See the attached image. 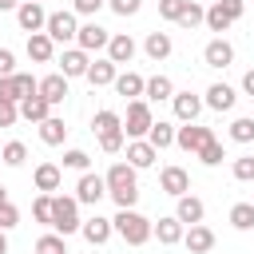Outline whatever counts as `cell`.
Here are the masks:
<instances>
[{
  "label": "cell",
  "instance_id": "1",
  "mask_svg": "<svg viewBox=\"0 0 254 254\" xmlns=\"http://www.w3.org/2000/svg\"><path fill=\"white\" fill-rule=\"evenodd\" d=\"M103 183H107V194L115 198V206H135L139 202V183H135V167L131 163H111Z\"/></svg>",
  "mask_w": 254,
  "mask_h": 254
},
{
  "label": "cell",
  "instance_id": "2",
  "mask_svg": "<svg viewBox=\"0 0 254 254\" xmlns=\"http://www.w3.org/2000/svg\"><path fill=\"white\" fill-rule=\"evenodd\" d=\"M111 226H115V234H119L127 246H147V242H151V218L139 214L135 206H119V214L111 218Z\"/></svg>",
  "mask_w": 254,
  "mask_h": 254
},
{
  "label": "cell",
  "instance_id": "3",
  "mask_svg": "<svg viewBox=\"0 0 254 254\" xmlns=\"http://www.w3.org/2000/svg\"><path fill=\"white\" fill-rule=\"evenodd\" d=\"M79 202H75V194H52V230L56 234H75L79 230Z\"/></svg>",
  "mask_w": 254,
  "mask_h": 254
},
{
  "label": "cell",
  "instance_id": "4",
  "mask_svg": "<svg viewBox=\"0 0 254 254\" xmlns=\"http://www.w3.org/2000/svg\"><path fill=\"white\" fill-rule=\"evenodd\" d=\"M242 12H246V0H214V4L206 8L202 24H206L210 32H226L234 20H242Z\"/></svg>",
  "mask_w": 254,
  "mask_h": 254
},
{
  "label": "cell",
  "instance_id": "5",
  "mask_svg": "<svg viewBox=\"0 0 254 254\" xmlns=\"http://www.w3.org/2000/svg\"><path fill=\"white\" fill-rule=\"evenodd\" d=\"M155 115H151V103L147 99H127V119H123V135L127 139H147Z\"/></svg>",
  "mask_w": 254,
  "mask_h": 254
},
{
  "label": "cell",
  "instance_id": "6",
  "mask_svg": "<svg viewBox=\"0 0 254 254\" xmlns=\"http://www.w3.org/2000/svg\"><path fill=\"white\" fill-rule=\"evenodd\" d=\"M210 139H214V131L202 127V123H183V127H175V147H183L187 155H198Z\"/></svg>",
  "mask_w": 254,
  "mask_h": 254
},
{
  "label": "cell",
  "instance_id": "7",
  "mask_svg": "<svg viewBox=\"0 0 254 254\" xmlns=\"http://www.w3.org/2000/svg\"><path fill=\"white\" fill-rule=\"evenodd\" d=\"M36 87H40V79H32L28 71H12V75H0V99H12V103H20V99L36 95Z\"/></svg>",
  "mask_w": 254,
  "mask_h": 254
},
{
  "label": "cell",
  "instance_id": "8",
  "mask_svg": "<svg viewBox=\"0 0 254 254\" xmlns=\"http://www.w3.org/2000/svg\"><path fill=\"white\" fill-rule=\"evenodd\" d=\"M44 32L52 36V44H67V40H75V32H79V24H75V12H48V24H44Z\"/></svg>",
  "mask_w": 254,
  "mask_h": 254
},
{
  "label": "cell",
  "instance_id": "9",
  "mask_svg": "<svg viewBox=\"0 0 254 254\" xmlns=\"http://www.w3.org/2000/svg\"><path fill=\"white\" fill-rule=\"evenodd\" d=\"M103 194H107V183H103V175H95V171H83V175H79V183H75V202H83V206H95Z\"/></svg>",
  "mask_w": 254,
  "mask_h": 254
},
{
  "label": "cell",
  "instance_id": "10",
  "mask_svg": "<svg viewBox=\"0 0 254 254\" xmlns=\"http://www.w3.org/2000/svg\"><path fill=\"white\" fill-rule=\"evenodd\" d=\"M107 40H111V32H107V28H99L95 20L79 24V32H75V48H83L87 56H91V52H103V48H107Z\"/></svg>",
  "mask_w": 254,
  "mask_h": 254
},
{
  "label": "cell",
  "instance_id": "11",
  "mask_svg": "<svg viewBox=\"0 0 254 254\" xmlns=\"http://www.w3.org/2000/svg\"><path fill=\"white\" fill-rule=\"evenodd\" d=\"M175 218H179L183 226H194V222H202V218H206V206H202V198H198V194H190V190H187V194H179V198H175Z\"/></svg>",
  "mask_w": 254,
  "mask_h": 254
},
{
  "label": "cell",
  "instance_id": "12",
  "mask_svg": "<svg viewBox=\"0 0 254 254\" xmlns=\"http://www.w3.org/2000/svg\"><path fill=\"white\" fill-rule=\"evenodd\" d=\"M16 24H20L24 32H44V24H48L44 4H36V0H20V8H16Z\"/></svg>",
  "mask_w": 254,
  "mask_h": 254
},
{
  "label": "cell",
  "instance_id": "13",
  "mask_svg": "<svg viewBox=\"0 0 254 254\" xmlns=\"http://www.w3.org/2000/svg\"><path fill=\"white\" fill-rule=\"evenodd\" d=\"M202 64H206V67H230V64H234V44L222 40V36H214V40L202 48Z\"/></svg>",
  "mask_w": 254,
  "mask_h": 254
},
{
  "label": "cell",
  "instance_id": "14",
  "mask_svg": "<svg viewBox=\"0 0 254 254\" xmlns=\"http://www.w3.org/2000/svg\"><path fill=\"white\" fill-rule=\"evenodd\" d=\"M234 103H238V91L230 83H210L202 95V107H210V111H234Z\"/></svg>",
  "mask_w": 254,
  "mask_h": 254
},
{
  "label": "cell",
  "instance_id": "15",
  "mask_svg": "<svg viewBox=\"0 0 254 254\" xmlns=\"http://www.w3.org/2000/svg\"><path fill=\"white\" fill-rule=\"evenodd\" d=\"M159 190L171 194V198H179V194L190 190V175H187L183 167H163V171H159Z\"/></svg>",
  "mask_w": 254,
  "mask_h": 254
},
{
  "label": "cell",
  "instance_id": "16",
  "mask_svg": "<svg viewBox=\"0 0 254 254\" xmlns=\"http://www.w3.org/2000/svg\"><path fill=\"white\" fill-rule=\"evenodd\" d=\"M183 246H187L190 254H210V250H214V230L202 226V222H194V226L183 230Z\"/></svg>",
  "mask_w": 254,
  "mask_h": 254
},
{
  "label": "cell",
  "instance_id": "17",
  "mask_svg": "<svg viewBox=\"0 0 254 254\" xmlns=\"http://www.w3.org/2000/svg\"><path fill=\"white\" fill-rule=\"evenodd\" d=\"M103 52H107V60H111V64L119 67V64H131L139 48H135V40H131L127 32H115V36L107 40V48H103Z\"/></svg>",
  "mask_w": 254,
  "mask_h": 254
},
{
  "label": "cell",
  "instance_id": "18",
  "mask_svg": "<svg viewBox=\"0 0 254 254\" xmlns=\"http://www.w3.org/2000/svg\"><path fill=\"white\" fill-rule=\"evenodd\" d=\"M171 107H175V119H179V123H194L198 111H202V99H198L194 91H175V95H171Z\"/></svg>",
  "mask_w": 254,
  "mask_h": 254
},
{
  "label": "cell",
  "instance_id": "19",
  "mask_svg": "<svg viewBox=\"0 0 254 254\" xmlns=\"http://www.w3.org/2000/svg\"><path fill=\"white\" fill-rule=\"evenodd\" d=\"M79 234H83L91 246H103V242L115 234V226H111V218H103V214H91V218H83V222H79Z\"/></svg>",
  "mask_w": 254,
  "mask_h": 254
},
{
  "label": "cell",
  "instance_id": "20",
  "mask_svg": "<svg viewBox=\"0 0 254 254\" xmlns=\"http://www.w3.org/2000/svg\"><path fill=\"white\" fill-rule=\"evenodd\" d=\"M28 60L32 64H52L56 60V44L48 32H28Z\"/></svg>",
  "mask_w": 254,
  "mask_h": 254
},
{
  "label": "cell",
  "instance_id": "21",
  "mask_svg": "<svg viewBox=\"0 0 254 254\" xmlns=\"http://www.w3.org/2000/svg\"><path fill=\"white\" fill-rule=\"evenodd\" d=\"M36 91H40L52 107H60V103L67 99V75H64V71H52V75H44V79H40V87H36Z\"/></svg>",
  "mask_w": 254,
  "mask_h": 254
},
{
  "label": "cell",
  "instance_id": "22",
  "mask_svg": "<svg viewBox=\"0 0 254 254\" xmlns=\"http://www.w3.org/2000/svg\"><path fill=\"white\" fill-rule=\"evenodd\" d=\"M183 222L175 218V214H167V218H159V222H151V238H159L163 246H179L183 242Z\"/></svg>",
  "mask_w": 254,
  "mask_h": 254
},
{
  "label": "cell",
  "instance_id": "23",
  "mask_svg": "<svg viewBox=\"0 0 254 254\" xmlns=\"http://www.w3.org/2000/svg\"><path fill=\"white\" fill-rule=\"evenodd\" d=\"M115 75H119V67L103 56V60H91V64H87V75H83V79H87L91 87H111V83H115Z\"/></svg>",
  "mask_w": 254,
  "mask_h": 254
},
{
  "label": "cell",
  "instance_id": "24",
  "mask_svg": "<svg viewBox=\"0 0 254 254\" xmlns=\"http://www.w3.org/2000/svg\"><path fill=\"white\" fill-rule=\"evenodd\" d=\"M155 159H159V151H155L147 139H131V143H127V163H131L135 171H147V167H155Z\"/></svg>",
  "mask_w": 254,
  "mask_h": 254
},
{
  "label": "cell",
  "instance_id": "25",
  "mask_svg": "<svg viewBox=\"0 0 254 254\" xmlns=\"http://www.w3.org/2000/svg\"><path fill=\"white\" fill-rule=\"evenodd\" d=\"M87 64H91V56H87L83 48H67V52L60 56V71H64L67 79H75V75H87Z\"/></svg>",
  "mask_w": 254,
  "mask_h": 254
},
{
  "label": "cell",
  "instance_id": "26",
  "mask_svg": "<svg viewBox=\"0 0 254 254\" xmlns=\"http://www.w3.org/2000/svg\"><path fill=\"white\" fill-rule=\"evenodd\" d=\"M52 115V103L36 91V95H28V99H20V119H28V123H44Z\"/></svg>",
  "mask_w": 254,
  "mask_h": 254
},
{
  "label": "cell",
  "instance_id": "27",
  "mask_svg": "<svg viewBox=\"0 0 254 254\" xmlns=\"http://www.w3.org/2000/svg\"><path fill=\"white\" fill-rule=\"evenodd\" d=\"M143 52L159 64V60H167L171 52H175V40L167 36V32H147V40H143Z\"/></svg>",
  "mask_w": 254,
  "mask_h": 254
},
{
  "label": "cell",
  "instance_id": "28",
  "mask_svg": "<svg viewBox=\"0 0 254 254\" xmlns=\"http://www.w3.org/2000/svg\"><path fill=\"white\" fill-rule=\"evenodd\" d=\"M143 83H147V79H143L139 71H119L111 87H115L123 99H143Z\"/></svg>",
  "mask_w": 254,
  "mask_h": 254
},
{
  "label": "cell",
  "instance_id": "29",
  "mask_svg": "<svg viewBox=\"0 0 254 254\" xmlns=\"http://www.w3.org/2000/svg\"><path fill=\"white\" fill-rule=\"evenodd\" d=\"M60 179H64V171H60L56 163H40V167H36V175H32V183H36V190H44V194H52V190H60Z\"/></svg>",
  "mask_w": 254,
  "mask_h": 254
},
{
  "label": "cell",
  "instance_id": "30",
  "mask_svg": "<svg viewBox=\"0 0 254 254\" xmlns=\"http://www.w3.org/2000/svg\"><path fill=\"white\" fill-rule=\"evenodd\" d=\"M36 127H40V139H44L48 147H60V143L67 139V123H64L60 115H48V119H44V123H36Z\"/></svg>",
  "mask_w": 254,
  "mask_h": 254
},
{
  "label": "cell",
  "instance_id": "31",
  "mask_svg": "<svg viewBox=\"0 0 254 254\" xmlns=\"http://www.w3.org/2000/svg\"><path fill=\"white\" fill-rule=\"evenodd\" d=\"M147 143H151L155 151H167V147H175V123H167V119H155V123H151V131H147Z\"/></svg>",
  "mask_w": 254,
  "mask_h": 254
},
{
  "label": "cell",
  "instance_id": "32",
  "mask_svg": "<svg viewBox=\"0 0 254 254\" xmlns=\"http://www.w3.org/2000/svg\"><path fill=\"white\" fill-rule=\"evenodd\" d=\"M175 95V83L167 79V75H151L147 83H143V99H151V103H163V99H171Z\"/></svg>",
  "mask_w": 254,
  "mask_h": 254
},
{
  "label": "cell",
  "instance_id": "33",
  "mask_svg": "<svg viewBox=\"0 0 254 254\" xmlns=\"http://www.w3.org/2000/svg\"><path fill=\"white\" fill-rule=\"evenodd\" d=\"M91 131H95V135H111V131H123V119H119L115 111H107V107H103V111H95V119H91Z\"/></svg>",
  "mask_w": 254,
  "mask_h": 254
},
{
  "label": "cell",
  "instance_id": "34",
  "mask_svg": "<svg viewBox=\"0 0 254 254\" xmlns=\"http://www.w3.org/2000/svg\"><path fill=\"white\" fill-rule=\"evenodd\" d=\"M230 226L234 230H254V202H234L230 206Z\"/></svg>",
  "mask_w": 254,
  "mask_h": 254
},
{
  "label": "cell",
  "instance_id": "35",
  "mask_svg": "<svg viewBox=\"0 0 254 254\" xmlns=\"http://www.w3.org/2000/svg\"><path fill=\"white\" fill-rule=\"evenodd\" d=\"M36 254H67V242H64V234H56V230L40 234V238H36Z\"/></svg>",
  "mask_w": 254,
  "mask_h": 254
},
{
  "label": "cell",
  "instance_id": "36",
  "mask_svg": "<svg viewBox=\"0 0 254 254\" xmlns=\"http://www.w3.org/2000/svg\"><path fill=\"white\" fill-rule=\"evenodd\" d=\"M24 159H28V147H24L20 139L4 143V151H0V163H4V167H24Z\"/></svg>",
  "mask_w": 254,
  "mask_h": 254
},
{
  "label": "cell",
  "instance_id": "37",
  "mask_svg": "<svg viewBox=\"0 0 254 254\" xmlns=\"http://www.w3.org/2000/svg\"><path fill=\"white\" fill-rule=\"evenodd\" d=\"M230 139H234V143H254V119H250V115H238V119L230 123Z\"/></svg>",
  "mask_w": 254,
  "mask_h": 254
},
{
  "label": "cell",
  "instance_id": "38",
  "mask_svg": "<svg viewBox=\"0 0 254 254\" xmlns=\"http://www.w3.org/2000/svg\"><path fill=\"white\" fill-rule=\"evenodd\" d=\"M202 16H206V8H198L194 0H187V8L179 12V20H175V24H179V28H198V24H202Z\"/></svg>",
  "mask_w": 254,
  "mask_h": 254
},
{
  "label": "cell",
  "instance_id": "39",
  "mask_svg": "<svg viewBox=\"0 0 254 254\" xmlns=\"http://www.w3.org/2000/svg\"><path fill=\"white\" fill-rule=\"evenodd\" d=\"M222 159H226V151H222V143H218V139H210V143L198 151V163H202V167H218Z\"/></svg>",
  "mask_w": 254,
  "mask_h": 254
},
{
  "label": "cell",
  "instance_id": "40",
  "mask_svg": "<svg viewBox=\"0 0 254 254\" xmlns=\"http://www.w3.org/2000/svg\"><path fill=\"white\" fill-rule=\"evenodd\" d=\"M230 175H234L238 183H254V155L234 159V163H230Z\"/></svg>",
  "mask_w": 254,
  "mask_h": 254
},
{
  "label": "cell",
  "instance_id": "41",
  "mask_svg": "<svg viewBox=\"0 0 254 254\" xmlns=\"http://www.w3.org/2000/svg\"><path fill=\"white\" fill-rule=\"evenodd\" d=\"M64 167H67V171H79V175H83V171L91 167V155H87V151H79V147H71V151L64 155Z\"/></svg>",
  "mask_w": 254,
  "mask_h": 254
},
{
  "label": "cell",
  "instance_id": "42",
  "mask_svg": "<svg viewBox=\"0 0 254 254\" xmlns=\"http://www.w3.org/2000/svg\"><path fill=\"white\" fill-rule=\"evenodd\" d=\"M32 218H36V222H44V226H52V194H44V190H40V198L32 202Z\"/></svg>",
  "mask_w": 254,
  "mask_h": 254
},
{
  "label": "cell",
  "instance_id": "43",
  "mask_svg": "<svg viewBox=\"0 0 254 254\" xmlns=\"http://www.w3.org/2000/svg\"><path fill=\"white\" fill-rule=\"evenodd\" d=\"M12 226H20V206L8 198V202L0 206V230H12Z\"/></svg>",
  "mask_w": 254,
  "mask_h": 254
},
{
  "label": "cell",
  "instance_id": "44",
  "mask_svg": "<svg viewBox=\"0 0 254 254\" xmlns=\"http://www.w3.org/2000/svg\"><path fill=\"white\" fill-rule=\"evenodd\" d=\"M183 8H187V0H159V16H163V20H171V24L179 20V12H183Z\"/></svg>",
  "mask_w": 254,
  "mask_h": 254
},
{
  "label": "cell",
  "instance_id": "45",
  "mask_svg": "<svg viewBox=\"0 0 254 254\" xmlns=\"http://www.w3.org/2000/svg\"><path fill=\"white\" fill-rule=\"evenodd\" d=\"M20 119V103H12V99H0V127H12Z\"/></svg>",
  "mask_w": 254,
  "mask_h": 254
},
{
  "label": "cell",
  "instance_id": "46",
  "mask_svg": "<svg viewBox=\"0 0 254 254\" xmlns=\"http://www.w3.org/2000/svg\"><path fill=\"white\" fill-rule=\"evenodd\" d=\"M107 8H111L115 16H135V12L143 8V0H107Z\"/></svg>",
  "mask_w": 254,
  "mask_h": 254
},
{
  "label": "cell",
  "instance_id": "47",
  "mask_svg": "<svg viewBox=\"0 0 254 254\" xmlns=\"http://www.w3.org/2000/svg\"><path fill=\"white\" fill-rule=\"evenodd\" d=\"M103 4H107V0H71V12H75V16H95Z\"/></svg>",
  "mask_w": 254,
  "mask_h": 254
},
{
  "label": "cell",
  "instance_id": "48",
  "mask_svg": "<svg viewBox=\"0 0 254 254\" xmlns=\"http://www.w3.org/2000/svg\"><path fill=\"white\" fill-rule=\"evenodd\" d=\"M12 71H16V56L8 48H0V75H12Z\"/></svg>",
  "mask_w": 254,
  "mask_h": 254
},
{
  "label": "cell",
  "instance_id": "49",
  "mask_svg": "<svg viewBox=\"0 0 254 254\" xmlns=\"http://www.w3.org/2000/svg\"><path fill=\"white\" fill-rule=\"evenodd\" d=\"M242 91H246V95H254V67L242 75Z\"/></svg>",
  "mask_w": 254,
  "mask_h": 254
},
{
  "label": "cell",
  "instance_id": "50",
  "mask_svg": "<svg viewBox=\"0 0 254 254\" xmlns=\"http://www.w3.org/2000/svg\"><path fill=\"white\" fill-rule=\"evenodd\" d=\"M20 8V0H0V12H16Z\"/></svg>",
  "mask_w": 254,
  "mask_h": 254
},
{
  "label": "cell",
  "instance_id": "51",
  "mask_svg": "<svg viewBox=\"0 0 254 254\" xmlns=\"http://www.w3.org/2000/svg\"><path fill=\"white\" fill-rule=\"evenodd\" d=\"M8 230H0V254H8V238H4Z\"/></svg>",
  "mask_w": 254,
  "mask_h": 254
},
{
  "label": "cell",
  "instance_id": "52",
  "mask_svg": "<svg viewBox=\"0 0 254 254\" xmlns=\"http://www.w3.org/2000/svg\"><path fill=\"white\" fill-rule=\"evenodd\" d=\"M4 202H8V190H4V187H0V206H4Z\"/></svg>",
  "mask_w": 254,
  "mask_h": 254
},
{
  "label": "cell",
  "instance_id": "53",
  "mask_svg": "<svg viewBox=\"0 0 254 254\" xmlns=\"http://www.w3.org/2000/svg\"><path fill=\"white\" fill-rule=\"evenodd\" d=\"M36 4H44V0H36Z\"/></svg>",
  "mask_w": 254,
  "mask_h": 254
}]
</instances>
